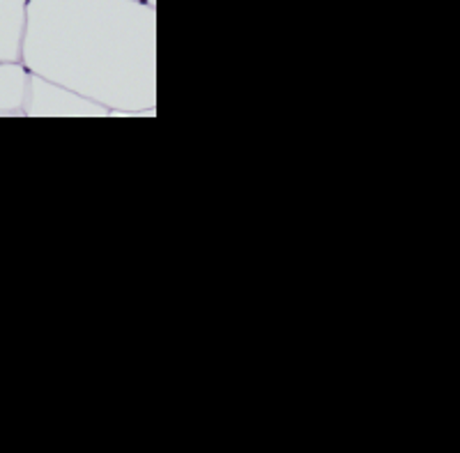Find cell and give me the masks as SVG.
I'll list each match as a JSON object with an SVG mask.
<instances>
[{
	"mask_svg": "<svg viewBox=\"0 0 460 453\" xmlns=\"http://www.w3.org/2000/svg\"><path fill=\"white\" fill-rule=\"evenodd\" d=\"M7 3H10V0H0V10H3V7H5Z\"/></svg>",
	"mask_w": 460,
	"mask_h": 453,
	"instance_id": "6da1fadb",
	"label": "cell"
}]
</instances>
